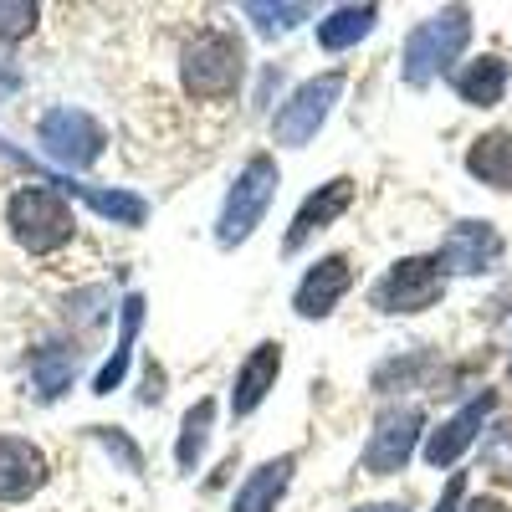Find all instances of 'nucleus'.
Segmentation results:
<instances>
[{"label":"nucleus","mask_w":512,"mask_h":512,"mask_svg":"<svg viewBox=\"0 0 512 512\" xmlns=\"http://www.w3.org/2000/svg\"><path fill=\"white\" fill-rule=\"evenodd\" d=\"M6 221H11V236H16L31 256H47V251L67 246L72 231H77L67 195H62V190H47V185L16 190L11 205H6Z\"/></svg>","instance_id":"1"},{"label":"nucleus","mask_w":512,"mask_h":512,"mask_svg":"<svg viewBox=\"0 0 512 512\" xmlns=\"http://www.w3.org/2000/svg\"><path fill=\"white\" fill-rule=\"evenodd\" d=\"M466 41H472V11H461V6L436 11L431 21H420L410 31V41H405V82H410V88L436 82L461 57Z\"/></svg>","instance_id":"2"},{"label":"nucleus","mask_w":512,"mask_h":512,"mask_svg":"<svg viewBox=\"0 0 512 512\" xmlns=\"http://www.w3.org/2000/svg\"><path fill=\"white\" fill-rule=\"evenodd\" d=\"M241 72H246V52H241V41L231 31H200L180 57L185 88L195 98H205V103L231 98L241 88Z\"/></svg>","instance_id":"3"},{"label":"nucleus","mask_w":512,"mask_h":512,"mask_svg":"<svg viewBox=\"0 0 512 512\" xmlns=\"http://www.w3.org/2000/svg\"><path fill=\"white\" fill-rule=\"evenodd\" d=\"M272 195H277V159H272V154H251L246 169L236 175V185H231V195H226V205H221L216 241H221L226 251L241 246L256 226H262Z\"/></svg>","instance_id":"4"},{"label":"nucleus","mask_w":512,"mask_h":512,"mask_svg":"<svg viewBox=\"0 0 512 512\" xmlns=\"http://www.w3.org/2000/svg\"><path fill=\"white\" fill-rule=\"evenodd\" d=\"M338 98H344V72L308 77L303 88H297V93L277 108V118H272V139L287 144V149H303V144L318 134V128L328 123V113H333Z\"/></svg>","instance_id":"5"},{"label":"nucleus","mask_w":512,"mask_h":512,"mask_svg":"<svg viewBox=\"0 0 512 512\" xmlns=\"http://www.w3.org/2000/svg\"><path fill=\"white\" fill-rule=\"evenodd\" d=\"M446 292V272L436 267V256H405L374 287V308L379 313H425L436 308Z\"/></svg>","instance_id":"6"},{"label":"nucleus","mask_w":512,"mask_h":512,"mask_svg":"<svg viewBox=\"0 0 512 512\" xmlns=\"http://www.w3.org/2000/svg\"><path fill=\"white\" fill-rule=\"evenodd\" d=\"M36 134H41V149H47L57 164H67V169L98 164L103 159V144H108L103 123L93 113H82V108H52L47 118H41Z\"/></svg>","instance_id":"7"},{"label":"nucleus","mask_w":512,"mask_h":512,"mask_svg":"<svg viewBox=\"0 0 512 512\" xmlns=\"http://www.w3.org/2000/svg\"><path fill=\"white\" fill-rule=\"evenodd\" d=\"M425 431V415L415 405L405 410H384L369 431V446H364V472L369 477H395L400 466L415 456V441Z\"/></svg>","instance_id":"8"},{"label":"nucleus","mask_w":512,"mask_h":512,"mask_svg":"<svg viewBox=\"0 0 512 512\" xmlns=\"http://www.w3.org/2000/svg\"><path fill=\"white\" fill-rule=\"evenodd\" d=\"M497 256H502L497 226H487V221H456L446 231L441 251H436V267L451 272V277H477V272H487L497 262Z\"/></svg>","instance_id":"9"},{"label":"nucleus","mask_w":512,"mask_h":512,"mask_svg":"<svg viewBox=\"0 0 512 512\" xmlns=\"http://www.w3.org/2000/svg\"><path fill=\"white\" fill-rule=\"evenodd\" d=\"M349 205H354V180H349V175L318 185L303 205H297V216H292V226H287V251H303L318 231H328L338 216H344Z\"/></svg>","instance_id":"10"},{"label":"nucleus","mask_w":512,"mask_h":512,"mask_svg":"<svg viewBox=\"0 0 512 512\" xmlns=\"http://www.w3.org/2000/svg\"><path fill=\"white\" fill-rule=\"evenodd\" d=\"M349 287H354L349 256H323V262H313L308 277L297 282L292 308H297V318H328V313L338 308V297H344Z\"/></svg>","instance_id":"11"},{"label":"nucleus","mask_w":512,"mask_h":512,"mask_svg":"<svg viewBox=\"0 0 512 512\" xmlns=\"http://www.w3.org/2000/svg\"><path fill=\"white\" fill-rule=\"evenodd\" d=\"M47 487V456L21 436H0V502H26Z\"/></svg>","instance_id":"12"},{"label":"nucleus","mask_w":512,"mask_h":512,"mask_svg":"<svg viewBox=\"0 0 512 512\" xmlns=\"http://www.w3.org/2000/svg\"><path fill=\"white\" fill-rule=\"evenodd\" d=\"M492 410H497V395H492V390H482L472 405H461V410L441 425V431H431V441H425V461H431V466H451L466 446L477 441V431L487 425Z\"/></svg>","instance_id":"13"},{"label":"nucleus","mask_w":512,"mask_h":512,"mask_svg":"<svg viewBox=\"0 0 512 512\" xmlns=\"http://www.w3.org/2000/svg\"><path fill=\"white\" fill-rule=\"evenodd\" d=\"M277 374H282V344H256L246 354V364L236 369V384H231V410L236 415H251L272 390H277Z\"/></svg>","instance_id":"14"},{"label":"nucleus","mask_w":512,"mask_h":512,"mask_svg":"<svg viewBox=\"0 0 512 512\" xmlns=\"http://www.w3.org/2000/svg\"><path fill=\"white\" fill-rule=\"evenodd\" d=\"M139 323H144V297H139V292H128V297H123V308H118V344H113L108 364H103V369H98V379H93V395H113L118 384H123L128 359H134Z\"/></svg>","instance_id":"15"},{"label":"nucleus","mask_w":512,"mask_h":512,"mask_svg":"<svg viewBox=\"0 0 512 512\" xmlns=\"http://www.w3.org/2000/svg\"><path fill=\"white\" fill-rule=\"evenodd\" d=\"M292 466H297V456H277L267 466H256V472L246 477V487L236 492L231 512H277V502H282V492L292 482Z\"/></svg>","instance_id":"16"},{"label":"nucleus","mask_w":512,"mask_h":512,"mask_svg":"<svg viewBox=\"0 0 512 512\" xmlns=\"http://www.w3.org/2000/svg\"><path fill=\"white\" fill-rule=\"evenodd\" d=\"M72 379H77V349L67 344H41L31 354V390L41 400H57L72 390Z\"/></svg>","instance_id":"17"},{"label":"nucleus","mask_w":512,"mask_h":512,"mask_svg":"<svg viewBox=\"0 0 512 512\" xmlns=\"http://www.w3.org/2000/svg\"><path fill=\"white\" fill-rule=\"evenodd\" d=\"M466 169L492 185V190H512V128H497V134H482L466 154Z\"/></svg>","instance_id":"18"},{"label":"nucleus","mask_w":512,"mask_h":512,"mask_svg":"<svg viewBox=\"0 0 512 512\" xmlns=\"http://www.w3.org/2000/svg\"><path fill=\"white\" fill-rule=\"evenodd\" d=\"M456 93L472 103V108L502 103V93H507V62H502V57H477L472 67L456 72Z\"/></svg>","instance_id":"19"},{"label":"nucleus","mask_w":512,"mask_h":512,"mask_svg":"<svg viewBox=\"0 0 512 512\" xmlns=\"http://www.w3.org/2000/svg\"><path fill=\"white\" fill-rule=\"evenodd\" d=\"M379 21V6H338L328 21H318V47L323 52H344L354 41H364Z\"/></svg>","instance_id":"20"},{"label":"nucleus","mask_w":512,"mask_h":512,"mask_svg":"<svg viewBox=\"0 0 512 512\" xmlns=\"http://www.w3.org/2000/svg\"><path fill=\"white\" fill-rule=\"evenodd\" d=\"M72 190L88 200L98 216H108L118 226H144V216H149V205L139 195H128V190H93V185H72Z\"/></svg>","instance_id":"21"},{"label":"nucleus","mask_w":512,"mask_h":512,"mask_svg":"<svg viewBox=\"0 0 512 512\" xmlns=\"http://www.w3.org/2000/svg\"><path fill=\"white\" fill-rule=\"evenodd\" d=\"M210 420H216V405H210V400H200V405L185 415V425H180L175 461L185 466V472H195V466H200V456H205V441H210Z\"/></svg>","instance_id":"22"},{"label":"nucleus","mask_w":512,"mask_h":512,"mask_svg":"<svg viewBox=\"0 0 512 512\" xmlns=\"http://www.w3.org/2000/svg\"><path fill=\"white\" fill-rule=\"evenodd\" d=\"M246 16L256 21V31H262V36H287L297 21L313 16V6H262V0H251Z\"/></svg>","instance_id":"23"},{"label":"nucleus","mask_w":512,"mask_h":512,"mask_svg":"<svg viewBox=\"0 0 512 512\" xmlns=\"http://www.w3.org/2000/svg\"><path fill=\"white\" fill-rule=\"evenodd\" d=\"M36 21H41V6H36V0H0V41L31 36Z\"/></svg>","instance_id":"24"},{"label":"nucleus","mask_w":512,"mask_h":512,"mask_svg":"<svg viewBox=\"0 0 512 512\" xmlns=\"http://www.w3.org/2000/svg\"><path fill=\"white\" fill-rule=\"evenodd\" d=\"M98 436L108 441V451H118V456H123V466H128V472H144V456L134 451V441H123L118 431H108V425H98Z\"/></svg>","instance_id":"25"},{"label":"nucleus","mask_w":512,"mask_h":512,"mask_svg":"<svg viewBox=\"0 0 512 512\" xmlns=\"http://www.w3.org/2000/svg\"><path fill=\"white\" fill-rule=\"evenodd\" d=\"M461 497H466V477L456 472V477L446 482V492H441V502H436V512H456V507H461Z\"/></svg>","instance_id":"26"},{"label":"nucleus","mask_w":512,"mask_h":512,"mask_svg":"<svg viewBox=\"0 0 512 512\" xmlns=\"http://www.w3.org/2000/svg\"><path fill=\"white\" fill-rule=\"evenodd\" d=\"M466 512H507V502H497V497H477Z\"/></svg>","instance_id":"27"},{"label":"nucleus","mask_w":512,"mask_h":512,"mask_svg":"<svg viewBox=\"0 0 512 512\" xmlns=\"http://www.w3.org/2000/svg\"><path fill=\"white\" fill-rule=\"evenodd\" d=\"M359 512H405L400 502H374V507H359Z\"/></svg>","instance_id":"28"},{"label":"nucleus","mask_w":512,"mask_h":512,"mask_svg":"<svg viewBox=\"0 0 512 512\" xmlns=\"http://www.w3.org/2000/svg\"><path fill=\"white\" fill-rule=\"evenodd\" d=\"M507 374H512V369H507Z\"/></svg>","instance_id":"29"}]
</instances>
